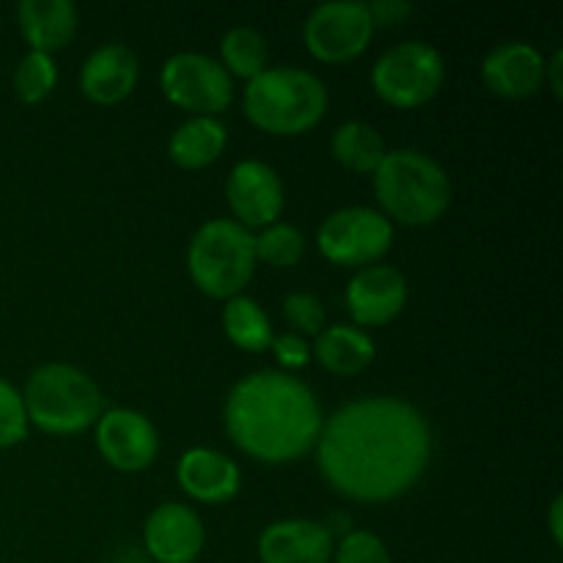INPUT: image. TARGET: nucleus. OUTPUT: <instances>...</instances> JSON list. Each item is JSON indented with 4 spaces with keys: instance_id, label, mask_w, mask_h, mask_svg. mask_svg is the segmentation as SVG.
<instances>
[{
    "instance_id": "nucleus-19",
    "label": "nucleus",
    "mask_w": 563,
    "mask_h": 563,
    "mask_svg": "<svg viewBox=\"0 0 563 563\" xmlns=\"http://www.w3.org/2000/svg\"><path fill=\"white\" fill-rule=\"evenodd\" d=\"M16 22L31 49L53 55L75 38L80 14L71 0H22L16 5Z\"/></svg>"
},
{
    "instance_id": "nucleus-8",
    "label": "nucleus",
    "mask_w": 563,
    "mask_h": 563,
    "mask_svg": "<svg viewBox=\"0 0 563 563\" xmlns=\"http://www.w3.org/2000/svg\"><path fill=\"white\" fill-rule=\"evenodd\" d=\"M394 245V223L379 209L344 207L330 212L317 231V247L339 267L377 264Z\"/></svg>"
},
{
    "instance_id": "nucleus-6",
    "label": "nucleus",
    "mask_w": 563,
    "mask_h": 563,
    "mask_svg": "<svg viewBox=\"0 0 563 563\" xmlns=\"http://www.w3.org/2000/svg\"><path fill=\"white\" fill-rule=\"evenodd\" d=\"M187 273L192 284L214 300L242 295L256 273L253 234L234 218L207 220L187 245Z\"/></svg>"
},
{
    "instance_id": "nucleus-10",
    "label": "nucleus",
    "mask_w": 563,
    "mask_h": 563,
    "mask_svg": "<svg viewBox=\"0 0 563 563\" xmlns=\"http://www.w3.org/2000/svg\"><path fill=\"white\" fill-rule=\"evenodd\" d=\"M374 20L363 0H328L313 5L302 22V42L322 64H346L368 47Z\"/></svg>"
},
{
    "instance_id": "nucleus-33",
    "label": "nucleus",
    "mask_w": 563,
    "mask_h": 563,
    "mask_svg": "<svg viewBox=\"0 0 563 563\" xmlns=\"http://www.w3.org/2000/svg\"><path fill=\"white\" fill-rule=\"evenodd\" d=\"M561 511H563V498L555 495L553 504H550V533H553V542L559 544L563 542V520H561Z\"/></svg>"
},
{
    "instance_id": "nucleus-23",
    "label": "nucleus",
    "mask_w": 563,
    "mask_h": 563,
    "mask_svg": "<svg viewBox=\"0 0 563 563\" xmlns=\"http://www.w3.org/2000/svg\"><path fill=\"white\" fill-rule=\"evenodd\" d=\"M223 330L225 339L245 352H264L269 350L275 339L273 322L262 302H256L247 295H236L225 300L223 306Z\"/></svg>"
},
{
    "instance_id": "nucleus-13",
    "label": "nucleus",
    "mask_w": 563,
    "mask_h": 563,
    "mask_svg": "<svg viewBox=\"0 0 563 563\" xmlns=\"http://www.w3.org/2000/svg\"><path fill=\"white\" fill-rule=\"evenodd\" d=\"M407 295H410V286H407L405 273L399 267L377 262L352 275L344 302L357 328H379V324L394 322L405 311Z\"/></svg>"
},
{
    "instance_id": "nucleus-12",
    "label": "nucleus",
    "mask_w": 563,
    "mask_h": 563,
    "mask_svg": "<svg viewBox=\"0 0 563 563\" xmlns=\"http://www.w3.org/2000/svg\"><path fill=\"white\" fill-rule=\"evenodd\" d=\"M225 201L236 223L245 225L247 231L264 229L284 212V181L278 170L264 159H240L225 179Z\"/></svg>"
},
{
    "instance_id": "nucleus-25",
    "label": "nucleus",
    "mask_w": 563,
    "mask_h": 563,
    "mask_svg": "<svg viewBox=\"0 0 563 563\" xmlns=\"http://www.w3.org/2000/svg\"><path fill=\"white\" fill-rule=\"evenodd\" d=\"M253 251H256V262L269 264V267L289 269L306 253V234L291 223H275L264 225L258 234H253Z\"/></svg>"
},
{
    "instance_id": "nucleus-27",
    "label": "nucleus",
    "mask_w": 563,
    "mask_h": 563,
    "mask_svg": "<svg viewBox=\"0 0 563 563\" xmlns=\"http://www.w3.org/2000/svg\"><path fill=\"white\" fill-rule=\"evenodd\" d=\"M27 429H31V421H27L22 390L0 377V449L22 443L27 438Z\"/></svg>"
},
{
    "instance_id": "nucleus-29",
    "label": "nucleus",
    "mask_w": 563,
    "mask_h": 563,
    "mask_svg": "<svg viewBox=\"0 0 563 563\" xmlns=\"http://www.w3.org/2000/svg\"><path fill=\"white\" fill-rule=\"evenodd\" d=\"M284 319L289 322L291 333L313 335L317 339L324 330V306L311 291H291L284 300Z\"/></svg>"
},
{
    "instance_id": "nucleus-9",
    "label": "nucleus",
    "mask_w": 563,
    "mask_h": 563,
    "mask_svg": "<svg viewBox=\"0 0 563 563\" xmlns=\"http://www.w3.org/2000/svg\"><path fill=\"white\" fill-rule=\"evenodd\" d=\"M159 88L176 108L192 115L223 113L234 97V80L218 58L196 49L174 53L159 69Z\"/></svg>"
},
{
    "instance_id": "nucleus-24",
    "label": "nucleus",
    "mask_w": 563,
    "mask_h": 563,
    "mask_svg": "<svg viewBox=\"0 0 563 563\" xmlns=\"http://www.w3.org/2000/svg\"><path fill=\"white\" fill-rule=\"evenodd\" d=\"M269 44L256 27L234 25L220 38V64L225 66L231 77H245L253 80L267 69Z\"/></svg>"
},
{
    "instance_id": "nucleus-7",
    "label": "nucleus",
    "mask_w": 563,
    "mask_h": 563,
    "mask_svg": "<svg viewBox=\"0 0 563 563\" xmlns=\"http://www.w3.org/2000/svg\"><path fill=\"white\" fill-rule=\"evenodd\" d=\"M445 80V60L434 44L407 38L385 49L372 66V86L390 108L412 110L438 97Z\"/></svg>"
},
{
    "instance_id": "nucleus-3",
    "label": "nucleus",
    "mask_w": 563,
    "mask_h": 563,
    "mask_svg": "<svg viewBox=\"0 0 563 563\" xmlns=\"http://www.w3.org/2000/svg\"><path fill=\"white\" fill-rule=\"evenodd\" d=\"M372 176L379 212L390 223L432 225L449 212L454 198L443 165L418 148H390Z\"/></svg>"
},
{
    "instance_id": "nucleus-2",
    "label": "nucleus",
    "mask_w": 563,
    "mask_h": 563,
    "mask_svg": "<svg viewBox=\"0 0 563 563\" xmlns=\"http://www.w3.org/2000/svg\"><path fill=\"white\" fill-rule=\"evenodd\" d=\"M322 423L317 394L300 377L278 368L245 374L223 401L229 440L262 465H289L311 454Z\"/></svg>"
},
{
    "instance_id": "nucleus-22",
    "label": "nucleus",
    "mask_w": 563,
    "mask_h": 563,
    "mask_svg": "<svg viewBox=\"0 0 563 563\" xmlns=\"http://www.w3.org/2000/svg\"><path fill=\"white\" fill-rule=\"evenodd\" d=\"M330 152H333L335 163H341L344 168L355 170V174H374L388 154V146L377 126L352 119L335 126L333 137H330Z\"/></svg>"
},
{
    "instance_id": "nucleus-21",
    "label": "nucleus",
    "mask_w": 563,
    "mask_h": 563,
    "mask_svg": "<svg viewBox=\"0 0 563 563\" xmlns=\"http://www.w3.org/2000/svg\"><path fill=\"white\" fill-rule=\"evenodd\" d=\"M229 143V130L218 115H190L168 137V154L176 165L198 170L212 165Z\"/></svg>"
},
{
    "instance_id": "nucleus-16",
    "label": "nucleus",
    "mask_w": 563,
    "mask_h": 563,
    "mask_svg": "<svg viewBox=\"0 0 563 563\" xmlns=\"http://www.w3.org/2000/svg\"><path fill=\"white\" fill-rule=\"evenodd\" d=\"M333 548L335 539L330 537L324 522L289 517L269 522L258 533L256 553L262 563H330Z\"/></svg>"
},
{
    "instance_id": "nucleus-5",
    "label": "nucleus",
    "mask_w": 563,
    "mask_h": 563,
    "mask_svg": "<svg viewBox=\"0 0 563 563\" xmlns=\"http://www.w3.org/2000/svg\"><path fill=\"white\" fill-rule=\"evenodd\" d=\"M22 401L27 421L47 434H77L93 427L104 412L102 388L71 363L33 368Z\"/></svg>"
},
{
    "instance_id": "nucleus-31",
    "label": "nucleus",
    "mask_w": 563,
    "mask_h": 563,
    "mask_svg": "<svg viewBox=\"0 0 563 563\" xmlns=\"http://www.w3.org/2000/svg\"><path fill=\"white\" fill-rule=\"evenodd\" d=\"M368 5V14H372L374 27L377 25H399L405 16L412 14V5L407 0H374Z\"/></svg>"
},
{
    "instance_id": "nucleus-18",
    "label": "nucleus",
    "mask_w": 563,
    "mask_h": 563,
    "mask_svg": "<svg viewBox=\"0 0 563 563\" xmlns=\"http://www.w3.org/2000/svg\"><path fill=\"white\" fill-rule=\"evenodd\" d=\"M141 77L137 55L126 44L110 42L93 49L80 66V91L97 104H115L132 93Z\"/></svg>"
},
{
    "instance_id": "nucleus-30",
    "label": "nucleus",
    "mask_w": 563,
    "mask_h": 563,
    "mask_svg": "<svg viewBox=\"0 0 563 563\" xmlns=\"http://www.w3.org/2000/svg\"><path fill=\"white\" fill-rule=\"evenodd\" d=\"M269 350H273L275 361H278L280 372H291V368H302L308 366V361H311V344H308L302 335L297 333H280L275 335L273 344H269Z\"/></svg>"
},
{
    "instance_id": "nucleus-1",
    "label": "nucleus",
    "mask_w": 563,
    "mask_h": 563,
    "mask_svg": "<svg viewBox=\"0 0 563 563\" xmlns=\"http://www.w3.org/2000/svg\"><path fill=\"white\" fill-rule=\"evenodd\" d=\"M317 467L335 495L388 504L410 493L432 460L427 416L399 396H363L324 418Z\"/></svg>"
},
{
    "instance_id": "nucleus-17",
    "label": "nucleus",
    "mask_w": 563,
    "mask_h": 563,
    "mask_svg": "<svg viewBox=\"0 0 563 563\" xmlns=\"http://www.w3.org/2000/svg\"><path fill=\"white\" fill-rule=\"evenodd\" d=\"M176 482L181 493L190 495L198 504H225L234 498L242 487L240 465L223 451L196 445L185 451L176 462Z\"/></svg>"
},
{
    "instance_id": "nucleus-20",
    "label": "nucleus",
    "mask_w": 563,
    "mask_h": 563,
    "mask_svg": "<svg viewBox=\"0 0 563 563\" xmlns=\"http://www.w3.org/2000/svg\"><path fill=\"white\" fill-rule=\"evenodd\" d=\"M374 355V339L357 324H330L313 339L311 346V357H317L319 366L335 377H357L372 366Z\"/></svg>"
},
{
    "instance_id": "nucleus-14",
    "label": "nucleus",
    "mask_w": 563,
    "mask_h": 563,
    "mask_svg": "<svg viewBox=\"0 0 563 563\" xmlns=\"http://www.w3.org/2000/svg\"><path fill=\"white\" fill-rule=\"evenodd\" d=\"M207 544V528L196 509L159 504L143 526V548L157 563H196Z\"/></svg>"
},
{
    "instance_id": "nucleus-26",
    "label": "nucleus",
    "mask_w": 563,
    "mask_h": 563,
    "mask_svg": "<svg viewBox=\"0 0 563 563\" xmlns=\"http://www.w3.org/2000/svg\"><path fill=\"white\" fill-rule=\"evenodd\" d=\"M55 80H58V66L47 53L27 49L14 69V93L27 104H36L53 93Z\"/></svg>"
},
{
    "instance_id": "nucleus-15",
    "label": "nucleus",
    "mask_w": 563,
    "mask_h": 563,
    "mask_svg": "<svg viewBox=\"0 0 563 563\" xmlns=\"http://www.w3.org/2000/svg\"><path fill=\"white\" fill-rule=\"evenodd\" d=\"M548 58L542 49L522 38L500 42L484 55L482 80L493 93L506 99L533 97L544 86Z\"/></svg>"
},
{
    "instance_id": "nucleus-11",
    "label": "nucleus",
    "mask_w": 563,
    "mask_h": 563,
    "mask_svg": "<svg viewBox=\"0 0 563 563\" xmlns=\"http://www.w3.org/2000/svg\"><path fill=\"white\" fill-rule=\"evenodd\" d=\"M93 443L102 460L121 473L146 471L159 454V434L152 418L130 407H110L93 423Z\"/></svg>"
},
{
    "instance_id": "nucleus-28",
    "label": "nucleus",
    "mask_w": 563,
    "mask_h": 563,
    "mask_svg": "<svg viewBox=\"0 0 563 563\" xmlns=\"http://www.w3.org/2000/svg\"><path fill=\"white\" fill-rule=\"evenodd\" d=\"M330 563H394V559L388 553V544L377 533L352 528L346 537L335 542Z\"/></svg>"
},
{
    "instance_id": "nucleus-32",
    "label": "nucleus",
    "mask_w": 563,
    "mask_h": 563,
    "mask_svg": "<svg viewBox=\"0 0 563 563\" xmlns=\"http://www.w3.org/2000/svg\"><path fill=\"white\" fill-rule=\"evenodd\" d=\"M561 64H563V53L561 49H555V53L548 58V69H544V82H550L555 97H561Z\"/></svg>"
},
{
    "instance_id": "nucleus-4",
    "label": "nucleus",
    "mask_w": 563,
    "mask_h": 563,
    "mask_svg": "<svg viewBox=\"0 0 563 563\" xmlns=\"http://www.w3.org/2000/svg\"><path fill=\"white\" fill-rule=\"evenodd\" d=\"M328 102L322 77L302 66H267L242 91V108L251 124L280 137L313 130L328 113Z\"/></svg>"
}]
</instances>
